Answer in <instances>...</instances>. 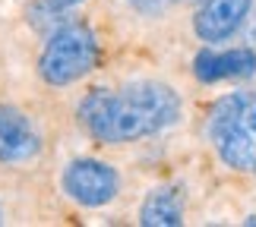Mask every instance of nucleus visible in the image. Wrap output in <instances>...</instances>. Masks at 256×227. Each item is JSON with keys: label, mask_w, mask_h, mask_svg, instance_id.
I'll return each instance as SVG.
<instances>
[{"label": "nucleus", "mask_w": 256, "mask_h": 227, "mask_svg": "<svg viewBox=\"0 0 256 227\" xmlns=\"http://www.w3.org/2000/svg\"><path fill=\"white\" fill-rule=\"evenodd\" d=\"M76 117L95 142L126 145L171 130L180 120V95L155 79L120 88H92L80 101Z\"/></svg>", "instance_id": "f257e3e1"}, {"label": "nucleus", "mask_w": 256, "mask_h": 227, "mask_svg": "<svg viewBox=\"0 0 256 227\" xmlns=\"http://www.w3.org/2000/svg\"><path fill=\"white\" fill-rule=\"evenodd\" d=\"M209 142L224 167L247 174L256 167V95L231 92L218 98L206 123Z\"/></svg>", "instance_id": "f03ea898"}, {"label": "nucleus", "mask_w": 256, "mask_h": 227, "mask_svg": "<svg viewBox=\"0 0 256 227\" xmlns=\"http://www.w3.org/2000/svg\"><path fill=\"white\" fill-rule=\"evenodd\" d=\"M98 63V38L86 22L54 28L38 57V76L51 88H66L86 79Z\"/></svg>", "instance_id": "7ed1b4c3"}, {"label": "nucleus", "mask_w": 256, "mask_h": 227, "mask_svg": "<svg viewBox=\"0 0 256 227\" xmlns=\"http://www.w3.org/2000/svg\"><path fill=\"white\" fill-rule=\"evenodd\" d=\"M60 186L66 199H73L82 209H104L120 193V174L98 158H73L64 167Z\"/></svg>", "instance_id": "20e7f679"}, {"label": "nucleus", "mask_w": 256, "mask_h": 227, "mask_svg": "<svg viewBox=\"0 0 256 227\" xmlns=\"http://www.w3.org/2000/svg\"><path fill=\"white\" fill-rule=\"evenodd\" d=\"M44 149L42 130L16 104H0V164H32Z\"/></svg>", "instance_id": "39448f33"}, {"label": "nucleus", "mask_w": 256, "mask_h": 227, "mask_svg": "<svg viewBox=\"0 0 256 227\" xmlns=\"http://www.w3.org/2000/svg\"><path fill=\"white\" fill-rule=\"evenodd\" d=\"M253 0H206L193 16V32L206 44H218L247 22Z\"/></svg>", "instance_id": "423d86ee"}, {"label": "nucleus", "mask_w": 256, "mask_h": 227, "mask_svg": "<svg viewBox=\"0 0 256 227\" xmlns=\"http://www.w3.org/2000/svg\"><path fill=\"white\" fill-rule=\"evenodd\" d=\"M193 76L200 82H228V79L256 76V51L253 47H228V51H200L193 57Z\"/></svg>", "instance_id": "0eeeda50"}, {"label": "nucleus", "mask_w": 256, "mask_h": 227, "mask_svg": "<svg viewBox=\"0 0 256 227\" xmlns=\"http://www.w3.org/2000/svg\"><path fill=\"white\" fill-rule=\"evenodd\" d=\"M140 221L146 227H174L184 224V199L177 190H152L140 205Z\"/></svg>", "instance_id": "6e6552de"}, {"label": "nucleus", "mask_w": 256, "mask_h": 227, "mask_svg": "<svg viewBox=\"0 0 256 227\" xmlns=\"http://www.w3.org/2000/svg\"><path fill=\"white\" fill-rule=\"evenodd\" d=\"M136 9H142V13H158V9L168 3V0H130Z\"/></svg>", "instance_id": "1a4fd4ad"}, {"label": "nucleus", "mask_w": 256, "mask_h": 227, "mask_svg": "<svg viewBox=\"0 0 256 227\" xmlns=\"http://www.w3.org/2000/svg\"><path fill=\"white\" fill-rule=\"evenodd\" d=\"M48 3H51L54 9H66V6H80L82 0H48Z\"/></svg>", "instance_id": "9d476101"}, {"label": "nucleus", "mask_w": 256, "mask_h": 227, "mask_svg": "<svg viewBox=\"0 0 256 227\" xmlns=\"http://www.w3.org/2000/svg\"><path fill=\"white\" fill-rule=\"evenodd\" d=\"M168 3H206V0H168Z\"/></svg>", "instance_id": "9b49d317"}, {"label": "nucleus", "mask_w": 256, "mask_h": 227, "mask_svg": "<svg viewBox=\"0 0 256 227\" xmlns=\"http://www.w3.org/2000/svg\"><path fill=\"white\" fill-rule=\"evenodd\" d=\"M247 224H256V215H250V218H247Z\"/></svg>", "instance_id": "f8f14e48"}, {"label": "nucleus", "mask_w": 256, "mask_h": 227, "mask_svg": "<svg viewBox=\"0 0 256 227\" xmlns=\"http://www.w3.org/2000/svg\"><path fill=\"white\" fill-rule=\"evenodd\" d=\"M253 41H256V22H253Z\"/></svg>", "instance_id": "ddd939ff"}, {"label": "nucleus", "mask_w": 256, "mask_h": 227, "mask_svg": "<svg viewBox=\"0 0 256 227\" xmlns=\"http://www.w3.org/2000/svg\"><path fill=\"white\" fill-rule=\"evenodd\" d=\"M253 174H256V167H253Z\"/></svg>", "instance_id": "4468645a"}]
</instances>
